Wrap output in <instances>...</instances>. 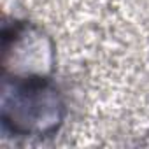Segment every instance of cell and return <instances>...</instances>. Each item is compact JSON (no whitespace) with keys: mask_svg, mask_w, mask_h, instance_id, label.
Wrapping results in <instances>:
<instances>
[{"mask_svg":"<svg viewBox=\"0 0 149 149\" xmlns=\"http://www.w3.org/2000/svg\"><path fill=\"white\" fill-rule=\"evenodd\" d=\"M0 118L18 137H47L65 119V102L51 77H4Z\"/></svg>","mask_w":149,"mask_h":149,"instance_id":"obj_1","label":"cell"},{"mask_svg":"<svg viewBox=\"0 0 149 149\" xmlns=\"http://www.w3.org/2000/svg\"><path fill=\"white\" fill-rule=\"evenodd\" d=\"M54 46L49 35L30 21L13 19L2 32L4 77H51Z\"/></svg>","mask_w":149,"mask_h":149,"instance_id":"obj_2","label":"cell"}]
</instances>
